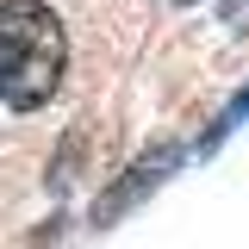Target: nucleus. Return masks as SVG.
I'll list each match as a JSON object with an SVG mask.
<instances>
[{
    "label": "nucleus",
    "mask_w": 249,
    "mask_h": 249,
    "mask_svg": "<svg viewBox=\"0 0 249 249\" xmlns=\"http://www.w3.org/2000/svg\"><path fill=\"white\" fill-rule=\"evenodd\" d=\"M69 37L44 0H0V100L13 112H37L62 88Z\"/></svg>",
    "instance_id": "f257e3e1"
},
{
    "label": "nucleus",
    "mask_w": 249,
    "mask_h": 249,
    "mask_svg": "<svg viewBox=\"0 0 249 249\" xmlns=\"http://www.w3.org/2000/svg\"><path fill=\"white\" fill-rule=\"evenodd\" d=\"M181 143H162V150H150L143 156V162H137V168H131V181L119 187V193H112V199H106V206H100V218H112V212H124V206H131V199H137V193H143V187H156L162 181V175H168V168H175V162H181Z\"/></svg>",
    "instance_id": "f03ea898"
},
{
    "label": "nucleus",
    "mask_w": 249,
    "mask_h": 249,
    "mask_svg": "<svg viewBox=\"0 0 249 249\" xmlns=\"http://www.w3.org/2000/svg\"><path fill=\"white\" fill-rule=\"evenodd\" d=\"M243 119H249V88L237 93V100H231L224 112H218V124H212V143H218V137H224V131H237V124H243Z\"/></svg>",
    "instance_id": "7ed1b4c3"
},
{
    "label": "nucleus",
    "mask_w": 249,
    "mask_h": 249,
    "mask_svg": "<svg viewBox=\"0 0 249 249\" xmlns=\"http://www.w3.org/2000/svg\"><path fill=\"white\" fill-rule=\"evenodd\" d=\"M224 6V25L231 31H249V0H218Z\"/></svg>",
    "instance_id": "20e7f679"
},
{
    "label": "nucleus",
    "mask_w": 249,
    "mask_h": 249,
    "mask_svg": "<svg viewBox=\"0 0 249 249\" xmlns=\"http://www.w3.org/2000/svg\"><path fill=\"white\" fill-rule=\"evenodd\" d=\"M168 6H199V0H168Z\"/></svg>",
    "instance_id": "39448f33"
}]
</instances>
